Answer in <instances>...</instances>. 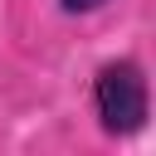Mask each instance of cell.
<instances>
[{
	"instance_id": "6da1fadb",
	"label": "cell",
	"mask_w": 156,
	"mask_h": 156,
	"mask_svg": "<svg viewBox=\"0 0 156 156\" xmlns=\"http://www.w3.org/2000/svg\"><path fill=\"white\" fill-rule=\"evenodd\" d=\"M93 107L107 136H136L151 117V88L146 68L136 58H107L93 73Z\"/></svg>"
},
{
	"instance_id": "7a4b0ae2",
	"label": "cell",
	"mask_w": 156,
	"mask_h": 156,
	"mask_svg": "<svg viewBox=\"0 0 156 156\" xmlns=\"http://www.w3.org/2000/svg\"><path fill=\"white\" fill-rule=\"evenodd\" d=\"M63 5V15H93V10H102L107 0H58Z\"/></svg>"
}]
</instances>
